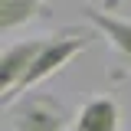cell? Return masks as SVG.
Returning <instances> with one entry per match:
<instances>
[{"mask_svg": "<svg viewBox=\"0 0 131 131\" xmlns=\"http://www.w3.org/2000/svg\"><path fill=\"white\" fill-rule=\"evenodd\" d=\"M95 39V33H89V30H72V26H66V30L59 33H52L49 36V43L46 49L36 56V62H33V69L23 75V82L16 85V92H13V102H10V108H13L16 102L23 95H30L33 89L39 85V82H46L49 75H56V72H62V66H69L79 52H85L89 49V43Z\"/></svg>", "mask_w": 131, "mask_h": 131, "instance_id": "obj_1", "label": "cell"}, {"mask_svg": "<svg viewBox=\"0 0 131 131\" xmlns=\"http://www.w3.org/2000/svg\"><path fill=\"white\" fill-rule=\"evenodd\" d=\"M75 115L59 98L30 92L10 108V131H69Z\"/></svg>", "mask_w": 131, "mask_h": 131, "instance_id": "obj_2", "label": "cell"}, {"mask_svg": "<svg viewBox=\"0 0 131 131\" xmlns=\"http://www.w3.org/2000/svg\"><path fill=\"white\" fill-rule=\"evenodd\" d=\"M82 16L95 26V33H102L115 49V69H112V82H125L131 79V20L108 10H98L92 3L82 7Z\"/></svg>", "mask_w": 131, "mask_h": 131, "instance_id": "obj_3", "label": "cell"}, {"mask_svg": "<svg viewBox=\"0 0 131 131\" xmlns=\"http://www.w3.org/2000/svg\"><path fill=\"white\" fill-rule=\"evenodd\" d=\"M46 43H49V36H33V39L10 43V46L0 52V105H3V108H10L16 85H20L23 75L33 69L36 56L46 49Z\"/></svg>", "mask_w": 131, "mask_h": 131, "instance_id": "obj_4", "label": "cell"}, {"mask_svg": "<svg viewBox=\"0 0 131 131\" xmlns=\"http://www.w3.org/2000/svg\"><path fill=\"white\" fill-rule=\"evenodd\" d=\"M69 131H121V112L112 95H92L79 112Z\"/></svg>", "mask_w": 131, "mask_h": 131, "instance_id": "obj_5", "label": "cell"}, {"mask_svg": "<svg viewBox=\"0 0 131 131\" xmlns=\"http://www.w3.org/2000/svg\"><path fill=\"white\" fill-rule=\"evenodd\" d=\"M49 13V0H0V33H13Z\"/></svg>", "mask_w": 131, "mask_h": 131, "instance_id": "obj_6", "label": "cell"}, {"mask_svg": "<svg viewBox=\"0 0 131 131\" xmlns=\"http://www.w3.org/2000/svg\"><path fill=\"white\" fill-rule=\"evenodd\" d=\"M118 3H121V0H105V10H108V13H115V7H118Z\"/></svg>", "mask_w": 131, "mask_h": 131, "instance_id": "obj_7", "label": "cell"}]
</instances>
